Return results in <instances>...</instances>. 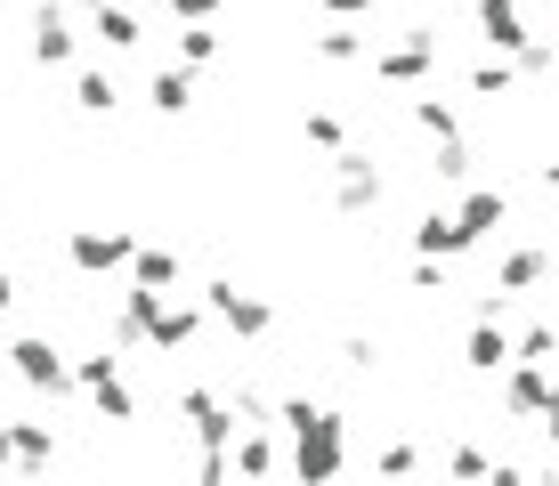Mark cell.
Returning a JSON list of instances; mask_svg holds the SVG:
<instances>
[{
  "mask_svg": "<svg viewBox=\"0 0 559 486\" xmlns=\"http://www.w3.org/2000/svg\"><path fill=\"white\" fill-rule=\"evenodd\" d=\"M551 284V244L535 236V244H511L503 260H495V292H511V300H527V292H544Z\"/></svg>",
  "mask_w": 559,
  "mask_h": 486,
  "instance_id": "11",
  "label": "cell"
},
{
  "mask_svg": "<svg viewBox=\"0 0 559 486\" xmlns=\"http://www.w3.org/2000/svg\"><path fill=\"white\" fill-rule=\"evenodd\" d=\"M219 398L236 405V422H267V405H276V398H267V389H252V381H227Z\"/></svg>",
  "mask_w": 559,
  "mask_h": 486,
  "instance_id": "30",
  "label": "cell"
},
{
  "mask_svg": "<svg viewBox=\"0 0 559 486\" xmlns=\"http://www.w3.org/2000/svg\"><path fill=\"white\" fill-rule=\"evenodd\" d=\"M9 308H16V276L0 268V317H9Z\"/></svg>",
  "mask_w": 559,
  "mask_h": 486,
  "instance_id": "38",
  "label": "cell"
},
{
  "mask_svg": "<svg viewBox=\"0 0 559 486\" xmlns=\"http://www.w3.org/2000/svg\"><path fill=\"white\" fill-rule=\"evenodd\" d=\"M511 73H519V82H544V73H551V42H535V33H527V42L511 49Z\"/></svg>",
  "mask_w": 559,
  "mask_h": 486,
  "instance_id": "29",
  "label": "cell"
},
{
  "mask_svg": "<svg viewBox=\"0 0 559 486\" xmlns=\"http://www.w3.org/2000/svg\"><path fill=\"white\" fill-rule=\"evenodd\" d=\"M495 381H503V414H511V422H535V430H559L551 365H535V357H511V365H495Z\"/></svg>",
  "mask_w": 559,
  "mask_h": 486,
  "instance_id": "3",
  "label": "cell"
},
{
  "mask_svg": "<svg viewBox=\"0 0 559 486\" xmlns=\"http://www.w3.org/2000/svg\"><path fill=\"white\" fill-rule=\"evenodd\" d=\"M373 203H381V170H373V154L333 146V211H341V220H365Z\"/></svg>",
  "mask_w": 559,
  "mask_h": 486,
  "instance_id": "7",
  "label": "cell"
},
{
  "mask_svg": "<svg viewBox=\"0 0 559 486\" xmlns=\"http://www.w3.org/2000/svg\"><path fill=\"white\" fill-rule=\"evenodd\" d=\"M203 317H211V324H227L236 341H267V333H276V300L243 292L236 276H211V284H203Z\"/></svg>",
  "mask_w": 559,
  "mask_h": 486,
  "instance_id": "4",
  "label": "cell"
},
{
  "mask_svg": "<svg viewBox=\"0 0 559 486\" xmlns=\"http://www.w3.org/2000/svg\"><path fill=\"white\" fill-rule=\"evenodd\" d=\"M57 9H98V0H57Z\"/></svg>",
  "mask_w": 559,
  "mask_h": 486,
  "instance_id": "39",
  "label": "cell"
},
{
  "mask_svg": "<svg viewBox=\"0 0 559 486\" xmlns=\"http://www.w3.org/2000/svg\"><path fill=\"white\" fill-rule=\"evenodd\" d=\"M511 82H519V73H511V57H478V66H471V82H462V90H471V97H511Z\"/></svg>",
  "mask_w": 559,
  "mask_h": 486,
  "instance_id": "26",
  "label": "cell"
},
{
  "mask_svg": "<svg viewBox=\"0 0 559 486\" xmlns=\"http://www.w3.org/2000/svg\"><path fill=\"white\" fill-rule=\"evenodd\" d=\"M41 462H57L49 422H0V471H41Z\"/></svg>",
  "mask_w": 559,
  "mask_h": 486,
  "instance_id": "13",
  "label": "cell"
},
{
  "mask_svg": "<svg viewBox=\"0 0 559 486\" xmlns=\"http://www.w3.org/2000/svg\"><path fill=\"white\" fill-rule=\"evenodd\" d=\"M195 478H203V486H227V478H236V471H227V446H203V462H195Z\"/></svg>",
  "mask_w": 559,
  "mask_h": 486,
  "instance_id": "35",
  "label": "cell"
},
{
  "mask_svg": "<svg viewBox=\"0 0 559 486\" xmlns=\"http://www.w3.org/2000/svg\"><path fill=\"white\" fill-rule=\"evenodd\" d=\"M73 389H82V398L98 405L106 422H139V389L122 381V357H106V348H90V357H73Z\"/></svg>",
  "mask_w": 559,
  "mask_h": 486,
  "instance_id": "5",
  "label": "cell"
},
{
  "mask_svg": "<svg viewBox=\"0 0 559 486\" xmlns=\"http://www.w3.org/2000/svg\"><path fill=\"white\" fill-rule=\"evenodd\" d=\"M414 251H430V260H462V251H478V244L454 227V211H421V220H414Z\"/></svg>",
  "mask_w": 559,
  "mask_h": 486,
  "instance_id": "18",
  "label": "cell"
},
{
  "mask_svg": "<svg viewBox=\"0 0 559 486\" xmlns=\"http://www.w3.org/2000/svg\"><path fill=\"white\" fill-rule=\"evenodd\" d=\"M365 66H373V82H390V90H421L438 73V25H406L390 49H365Z\"/></svg>",
  "mask_w": 559,
  "mask_h": 486,
  "instance_id": "2",
  "label": "cell"
},
{
  "mask_svg": "<svg viewBox=\"0 0 559 486\" xmlns=\"http://www.w3.org/2000/svg\"><path fill=\"white\" fill-rule=\"evenodd\" d=\"M163 300V292H146V284H122V300H114V317H106V341L114 348H146V308Z\"/></svg>",
  "mask_w": 559,
  "mask_h": 486,
  "instance_id": "15",
  "label": "cell"
},
{
  "mask_svg": "<svg viewBox=\"0 0 559 486\" xmlns=\"http://www.w3.org/2000/svg\"><path fill=\"white\" fill-rule=\"evenodd\" d=\"M0 16H9V0H0Z\"/></svg>",
  "mask_w": 559,
  "mask_h": 486,
  "instance_id": "41",
  "label": "cell"
},
{
  "mask_svg": "<svg viewBox=\"0 0 559 486\" xmlns=\"http://www.w3.org/2000/svg\"><path fill=\"white\" fill-rule=\"evenodd\" d=\"M414 130H421V139H462V106H454V97H414Z\"/></svg>",
  "mask_w": 559,
  "mask_h": 486,
  "instance_id": "23",
  "label": "cell"
},
{
  "mask_svg": "<svg viewBox=\"0 0 559 486\" xmlns=\"http://www.w3.org/2000/svg\"><path fill=\"white\" fill-rule=\"evenodd\" d=\"M373 471H381V478H406V471H421V446H414V438L381 446V454H373Z\"/></svg>",
  "mask_w": 559,
  "mask_h": 486,
  "instance_id": "31",
  "label": "cell"
},
{
  "mask_svg": "<svg viewBox=\"0 0 559 486\" xmlns=\"http://www.w3.org/2000/svg\"><path fill=\"white\" fill-rule=\"evenodd\" d=\"M130 9H163V0H130Z\"/></svg>",
  "mask_w": 559,
  "mask_h": 486,
  "instance_id": "40",
  "label": "cell"
},
{
  "mask_svg": "<svg viewBox=\"0 0 559 486\" xmlns=\"http://www.w3.org/2000/svg\"><path fill=\"white\" fill-rule=\"evenodd\" d=\"M300 139L333 154V146H349V130H341V114H324V106H317V114H300Z\"/></svg>",
  "mask_w": 559,
  "mask_h": 486,
  "instance_id": "28",
  "label": "cell"
},
{
  "mask_svg": "<svg viewBox=\"0 0 559 486\" xmlns=\"http://www.w3.org/2000/svg\"><path fill=\"white\" fill-rule=\"evenodd\" d=\"M179 422L195 430V446H227V438L243 430V422H236V405H227L211 381H187V389H179Z\"/></svg>",
  "mask_w": 559,
  "mask_h": 486,
  "instance_id": "8",
  "label": "cell"
},
{
  "mask_svg": "<svg viewBox=\"0 0 559 486\" xmlns=\"http://www.w3.org/2000/svg\"><path fill=\"white\" fill-rule=\"evenodd\" d=\"M365 49H373V42L349 33V16H333V33H317V57H324V66H365Z\"/></svg>",
  "mask_w": 559,
  "mask_h": 486,
  "instance_id": "25",
  "label": "cell"
},
{
  "mask_svg": "<svg viewBox=\"0 0 559 486\" xmlns=\"http://www.w3.org/2000/svg\"><path fill=\"white\" fill-rule=\"evenodd\" d=\"M406 292H430V300H438V292H447V268H438L430 251H414V268H406Z\"/></svg>",
  "mask_w": 559,
  "mask_h": 486,
  "instance_id": "33",
  "label": "cell"
},
{
  "mask_svg": "<svg viewBox=\"0 0 559 486\" xmlns=\"http://www.w3.org/2000/svg\"><path fill=\"white\" fill-rule=\"evenodd\" d=\"M487 471H495L487 446H454V454H447V478H487Z\"/></svg>",
  "mask_w": 559,
  "mask_h": 486,
  "instance_id": "32",
  "label": "cell"
},
{
  "mask_svg": "<svg viewBox=\"0 0 559 486\" xmlns=\"http://www.w3.org/2000/svg\"><path fill=\"white\" fill-rule=\"evenodd\" d=\"M462 365L471 374H495V365H511V333L495 317H471V341H462Z\"/></svg>",
  "mask_w": 559,
  "mask_h": 486,
  "instance_id": "21",
  "label": "cell"
},
{
  "mask_svg": "<svg viewBox=\"0 0 559 486\" xmlns=\"http://www.w3.org/2000/svg\"><path fill=\"white\" fill-rule=\"evenodd\" d=\"M471 170H478L471 139H438V146H430V179H447V187H471Z\"/></svg>",
  "mask_w": 559,
  "mask_h": 486,
  "instance_id": "24",
  "label": "cell"
},
{
  "mask_svg": "<svg viewBox=\"0 0 559 486\" xmlns=\"http://www.w3.org/2000/svg\"><path fill=\"white\" fill-rule=\"evenodd\" d=\"M90 33H98L106 49H139V42H146V25H139V9H130V0H98V9H90Z\"/></svg>",
  "mask_w": 559,
  "mask_h": 486,
  "instance_id": "20",
  "label": "cell"
},
{
  "mask_svg": "<svg viewBox=\"0 0 559 486\" xmlns=\"http://www.w3.org/2000/svg\"><path fill=\"white\" fill-rule=\"evenodd\" d=\"M478 42H487L495 57H511L519 42H527V16H519V0H478Z\"/></svg>",
  "mask_w": 559,
  "mask_h": 486,
  "instance_id": "16",
  "label": "cell"
},
{
  "mask_svg": "<svg viewBox=\"0 0 559 486\" xmlns=\"http://www.w3.org/2000/svg\"><path fill=\"white\" fill-rule=\"evenodd\" d=\"M146 106L163 114V122H179V114L195 106V73H187V66H154V82H146Z\"/></svg>",
  "mask_w": 559,
  "mask_h": 486,
  "instance_id": "19",
  "label": "cell"
},
{
  "mask_svg": "<svg viewBox=\"0 0 559 486\" xmlns=\"http://www.w3.org/2000/svg\"><path fill=\"white\" fill-rule=\"evenodd\" d=\"M9 374L25 389H41V398H73V357L57 341H41V333H16L9 341Z\"/></svg>",
  "mask_w": 559,
  "mask_h": 486,
  "instance_id": "6",
  "label": "cell"
},
{
  "mask_svg": "<svg viewBox=\"0 0 559 486\" xmlns=\"http://www.w3.org/2000/svg\"><path fill=\"white\" fill-rule=\"evenodd\" d=\"M122 276L146 284V292H170V284H179V251H170V244H130Z\"/></svg>",
  "mask_w": 559,
  "mask_h": 486,
  "instance_id": "17",
  "label": "cell"
},
{
  "mask_svg": "<svg viewBox=\"0 0 559 486\" xmlns=\"http://www.w3.org/2000/svg\"><path fill=\"white\" fill-rule=\"evenodd\" d=\"M341 357H349L357 374H373V365H381V348H373V341H341Z\"/></svg>",
  "mask_w": 559,
  "mask_h": 486,
  "instance_id": "37",
  "label": "cell"
},
{
  "mask_svg": "<svg viewBox=\"0 0 559 486\" xmlns=\"http://www.w3.org/2000/svg\"><path fill=\"white\" fill-rule=\"evenodd\" d=\"M114 106H122V90H114V73H106V66L73 73V114H90V122H106Z\"/></svg>",
  "mask_w": 559,
  "mask_h": 486,
  "instance_id": "22",
  "label": "cell"
},
{
  "mask_svg": "<svg viewBox=\"0 0 559 486\" xmlns=\"http://www.w3.org/2000/svg\"><path fill=\"white\" fill-rule=\"evenodd\" d=\"M203 324H211L203 300H170V292H163V300L146 308V348H163V357H170V348H195Z\"/></svg>",
  "mask_w": 559,
  "mask_h": 486,
  "instance_id": "10",
  "label": "cell"
},
{
  "mask_svg": "<svg viewBox=\"0 0 559 486\" xmlns=\"http://www.w3.org/2000/svg\"><path fill=\"white\" fill-rule=\"evenodd\" d=\"M211 57H219V33H211V25H179V66H187V73H203Z\"/></svg>",
  "mask_w": 559,
  "mask_h": 486,
  "instance_id": "27",
  "label": "cell"
},
{
  "mask_svg": "<svg viewBox=\"0 0 559 486\" xmlns=\"http://www.w3.org/2000/svg\"><path fill=\"white\" fill-rule=\"evenodd\" d=\"M454 227H462L471 244H487L495 227H511V194H503V187H471V194H462V211H454Z\"/></svg>",
  "mask_w": 559,
  "mask_h": 486,
  "instance_id": "14",
  "label": "cell"
},
{
  "mask_svg": "<svg viewBox=\"0 0 559 486\" xmlns=\"http://www.w3.org/2000/svg\"><path fill=\"white\" fill-rule=\"evenodd\" d=\"M170 16H179V25H211V16H219V0H163Z\"/></svg>",
  "mask_w": 559,
  "mask_h": 486,
  "instance_id": "36",
  "label": "cell"
},
{
  "mask_svg": "<svg viewBox=\"0 0 559 486\" xmlns=\"http://www.w3.org/2000/svg\"><path fill=\"white\" fill-rule=\"evenodd\" d=\"M33 66H73V49H82V33H73V9H33V33H25Z\"/></svg>",
  "mask_w": 559,
  "mask_h": 486,
  "instance_id": "12",
  "label": "cell"
},
{
  "mask_svg": "<svg viewBox=\"0 0 559 486\" xmlns=\"http://www.w3.org/2000/svg\"><path fill=\"white\" fill-rule=\"evenodd\" d=\"M130 227H73L66 236V260L82 268V276H122V260H130Z\"/></svg>",
  "mask_w": 559,
  "mask_h": 486,
  "instance_id": "9",
  "label": "cell"
},
{
  "mask_svg": "<svg viewBox=\"0 0 559 486\" xmlns=\"http://www.w3.org/2000/svg\"><path fill=\"white\" fill-rule=\"evenodd\" d=\"M551 348H559V333H551V324H527V333L511 341V357H535V365H551Z\"/></svg>",
  "mask_w": 559,
  "mask_h": 486,
  "instance_id": "34",
  "label": "cell"
},
{
  "mask_svg": "<svg viewBox=\"0 0 559 486\" xmlns=\"http://www.w3.org/2000/svg\"><path fill=\"white\" fill-rule=\"evenodd\" d=\"M267 422L293 438L284 471H293L300 486H333L341 471H349V414H333V405H317V398H276Z\"/></svg>",
  "mask_w": 559,
  "mask_h": 486,
  "instance_id": "1",
  "label": "cell"
}]
</instances>
